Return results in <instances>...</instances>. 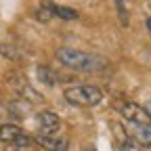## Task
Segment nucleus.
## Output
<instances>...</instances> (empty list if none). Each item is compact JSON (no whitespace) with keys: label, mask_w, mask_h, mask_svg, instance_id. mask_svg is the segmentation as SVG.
<instances>
[{"label":"nucleus","mask_w":151,"mask_h":151,"mask_svg":"<svg viewBox=\"0 0 151 151\" xmlns=\"http://www.w3.org/2000/svg\"><path fill=\"white\" fill-rule=\"evenodd\" d=\"M147 29H149V34H151V17L147 19Z\"/></svg>","instance_id":"dca6fc26"},{"label":"nucleus","mask_w":151,"mask_h":151,"mask_svg":"<svg viewBox=\"0 0 151 151\" xmlns=\"http://www.w3.org/2000/svg\"><path fill=\"white\" fill-rule=\"evenodd\" d=\"M36 78L40 80L42 84H46V86H55L57 84V73L50 69V67H46V65H38L36 67Z\"/></svg>","instance_id":"1a4fd4ad"},{"label":"nucleus","mask_w":151,"mask_h":151,"mask_svg":"<svg viewBox=\"0 0 151 151\" xmlns=\"http://www.w3.org/2000/svg\"><path fill=\"white\" fill-rule=\"evenodd\" d=\"M6 84L19 94V99H25L29 103H42V94H38L29 84L27 80L23 78L21 73H9L6 76Z\"/></svg>","instance_id":"39448f33"},{"label":"nucleus","mask_w":151,"mask_h":151,"mask_svg":"<svg viewBox=\"0 0 151 151\" xmlns=\"http://www.w3.org/2000/svg\"><path fill=\"white\" fill-rule=\"evenodd\" d=\"M55 15H59L61 19H78V13H76L73 9H69V6H59V4H55Z\"/></svg>","instance_id":"ddd939ff"},{"label":"nucleus","mask_w":151,"mask_h":151,"mask_svg":"<svg viewBox=\"0 0 151 151\" xmlns=\"http://www.w3.org/2000/svg\"><path fill=\"white\" fill-rule=\"evenodd\" d=\"M9 113H11L15 120H23V118L27 116V103H23V101H13V103H9Z\"/></svg>","instance_id":"9d476101"},{"label":"nucleus","mask_w":151,"mask_h":151,"mask_svg":"<svg viewBox=\"0 0 151 151\" xmlns=\"http://www.w3.org/2000/svg\"><path fill=\"white\" fill-rule=\"evenodd\" d=\"M36 128H38V134H57L61 128V118L55 111L44 109L36 113Z\"/></svg>","instance_id":"423d86ee"},{"label":"nucleus","mask_w":151,"mask_h":151,"mask_svg":"<svg viewBox=\"0 0 151 151\" xmlns=\"http://www.w3.org/2000/svg\"><path fill=\"white\" fill-rule=\"evenodd\" d=\"M34 143L44 151H67V147H69L67 139L57 137V134H36Z\"/></svg>","instance_id":"0eeeda50"},{"label":"nucleus","mask_w":151,"mask_h":151,"mask_svg":"<svg viewBox=\"0 0 151 151\" xmlns=\"http://www.w3.org/2000/svg\"><path fill=\"white\" fill-rule=\"evenodd\" d=\"M55 57H57V61H59L61 65L71 67V69H80V71H97V69H103L107 65V61L103 59V57L88 55V52L76 50V48H67V46L57 48Z\"/></svg>","instance_id":"f257e3e1"},{"label":"nucleus","mask_w":151,"mask_h":151,"mask_svg":"<svg viewBox=\"0 0 151 151\" xmlns=\"http://www.w3.org/2000/svg\"><path fill=\"white\" fill-rule=\"evenodd\" d=\"M145 109H147V113H149V118H151V99L147 101V105H145Z\"/></svg>","instance_id":"2eb2a0df"},{"label":"nucleus","mask_w":151,"mask_h":151,"mask_svg":"<svg viewBox=\"0 0 151 151\" xmlns=\"http://www.w3.org/2000/svg\"><path fill=\"white\" fill-rule=\"evenodd\" d=\"M116 6H118V13H120V17H122V23L126 25V23H128V15H126L124 2H122V0H116Z\"/></svg>","instance_id":"4468645a"},{"label":"nucleus","mask_w":151,"mask_h":151,"mask_svg":"<svg viewBox=\"0 0 151 151\" xmlns=\"http://www.w3.org/2000/svg\"><path fill=\"white\" fill-rule=\"evenodd\" d=\"M84 151H94V149H92V147H86V149H84Z\"/></svg>","instance_id":"f3484780"},{"label":"nucleus","mask_w":151,"mask_h":151,"mask_svg":"<svg viewBox=\"0 0 151 151\" xmlns=\"http://www.w3.org/2000/svg\"><path fill=\"white\" fill-rule=\"evenodd\" d=\"M116 111L124 120H128L130 124H151V118L145 107H141L134 101H118L116 103Z\"/></svg>","instance_id":"7ed1b4c3"},{"label":"nucleus","mask_w":151,"mask_h":151,"mask_svg":"<svg viewBox=\"0 0 151 151\" xmlns=\"http://www.w3.org/2000/svg\"><path fill=\"white\" fill-rule=\"evenodd\" d=\"M120 151H145L134 139H130V137H126L124 141H120Z\"/></svg>","instance_id":"f8f14e48"},{"label":"nucleus","mask_w":151,"mask_h":151,"mask_svg":"<svg viewBox=\"0 0 151 151\" xmlns=\"http://www.w3.org/2000/svg\"><path fill=\"white\" fill-rule=\"evenodd\" d=\"M0 141L6 145H15V147H32L36 145L34 139L27 134L25 130H21L15 124H2L0 126Z\"/></svg>","instance_id":"20e7f679"},{"label":"nucleus","mask_w":151,"mask_h":151,"mask_svg":"<svg viewBox=\"0 0 151 151\" xmlns=\"http://www.w3.org/2000/svg\"><path fill=\"white\" fill-rule=\"evenodd\" d=\"M63 97L67 103H71L76 107H94L103 101V92H101V88L92 86V84H78V86L65 88Z\"/></svg>","instance_id":"f03ea898"},{"label":"nucleus","mask_w":151,"mask_h":151,"mask_svg":"<svg viewBox=\"0 0 151 151\" xmlns=\"http://www.w3.org/2000/svg\"><path fill=\"white\" fill-rule=\"evenodd\" d=\"M128 134L143 149H151V124H132L128 126Z\"/></svg>","instance_id":"6e6552de"},{"label":"nucleus","mask_w":151,"mask_h":151,"mask_svg":"<svg viewBox=\"0 0 151 151\" xmlns=\"http://www.w3.org/2000/svg\"><path fill=\"white\" fill-rule=\"evenodd\" d=\"M0 55L9 61H21V52L19 48H15L13 44H0Z\"/></svg>","instance_id":"9b49d317"}]
</instances>
